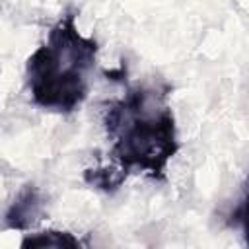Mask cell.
<instances>
[{
  "mask_svg": "<svg viewBox=\"0 0 249 249\" xmlns=\"http://www.w3.org/2000/svg\"><path fill=\"white\" fill-rule=\"evenodd\" d=\"M231 218H233V224H237V226L241 228L243 239H245V243L249 245V193L241 198V202H239L237 208L233 210Z\"/></svg>",
  "mask_w": 249,
  "mask_h": 249,
  "instance_id": "cell-5",
  "label": "cell"
},
{
  "mask_svg": "<svg viewBox=\"0 0 249 249\" xmlns=\"http://www.w3.org/2000/svg\"><path fill=\"white\" fill-rule=\"evenodd\" d=\"M97 51V41L78 31L76 12L66 10L25 62L31 101L51 113H74L89 93Z\"/></svg>",
  "mask_w": 249,
  "mask_h": 249,
  "instance_id": "cell-2",
  "label": "cell"
},
{
  "mask_svg": "<svg viewBox=\"0 0 249 249\" xmlns=\"http://www.w3.org/2000/svg\"><path fill=\"white\" fill-rule=\"evenodd\" d=\"M45 216V196L33 183H25L16 198L10 202L4 226L8 230H31L35 228Z\"/></svg>",
  "mask_w": 249,
  "mask_h": 249,
  "instance_id": "cell-3",
  "label": "cell"
},
{
  "mask_svg": "<svg viewBox=\"0 0 249 249\" xmlns=\"http://www.w3.org/2000/svg\"><path fill=\"white\" fill-rule=\"evenodd\" d=\"M82 241L78 237H74L70 231H56V230H47V231H39V233H29L23 237L21 247L29 249V247H80Z\"/></svg>",
  "mask_w": 249,
  "mask_h": 249,
  "instance_id": "cell-4",
  "label": "cell"
},
{
  "mask_svg": "<svg viewBox=\"0 0 249 249\" xmlns=\"http://www.w3.org/2000/svg\"><path fill=\"white\" fill-rule=\"evenodd\" d=\"M169 91L167 84H136L107 105L103 126L111 142L107 154L111 165L86 169L88 185L113 193L130 173L165 181L167 163L179 152Z\"/></svg>",
  "mask_w": 249,
  "mask_h": 249,
  "instance_id": "cell-1",
  "label": "cell"
}]
</instances>
